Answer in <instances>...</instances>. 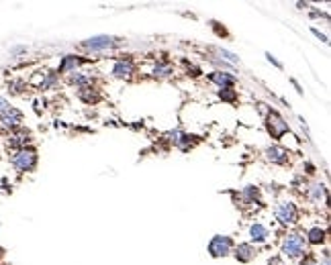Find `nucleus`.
<instances>
[{"label": "nucleus", "instance_id": "dca6fc26", "mask_svg": "<svg viewBox=\"0 0 331 265\" xmlns=\"http://www.w3.org/2000/svg\"><path fill=\"white\" fill-rule=\"evenodd\" d=\"M78 96L82 98L86 104H94V102L98 100V94L94 92V88H90V86H84V88H80L78 90Z\"/></svg>", "mask_w": 331, "mask_h": 265}, {"label": "nucleus", "instance_id": "9b49d317", "mask_svg": "<svg viewBox=\"0 0 331 265\" xmlns=\"http://www.w3.org/2000/svg\"><path fill=\"white\" fill-rule=\"evenodd\" d=\"M256 247L252 245V243H239L237 247H235V259L239 261V263H249L254 257H256Z\"/></svg>", "mask_w": 331, "mask_h": 265}, {"label": "nucleus", "instance_id": "a878e982", "mask_svg": "<svg viewBox=\"0 0 331 265\" xmlns=\"http://www.w3.org/2000/svg\"><path fill=\"white\" fill-rule=\"evenodd\" d=\"M180 135H182V131H172V133H168V139L176 145V143H178V139H180Z\"/></svg>", "mask_w": 331, "mask_h": 265}, {"label": "nucleus", "instance_id": "4be33fe9", "mask_svg": "<svg viewBox=\"0 0 331 265\" xmlns=\"http://www.w3.org/2000/svg\"><path fill=\"white\" fill-rule=\"evenodd\" d=\"M219 96L225 100V102H235L237 100V92L233 88H225V90H219Z\"/></svg>", "mask_w": 331, "mask_h": 265}, {"label": "nucleus", "instance_id": "f8f14e48", "mask_svg": "<svg viewBox=\"0 0 331 265\" xmlns=\"http://www.w3.org/2000/svg\"><path fill=\"white\" fill-rule=\"evenodd\" d=\"M209 80H211L213 84L219 86L221 90L235 86V78H233L229 72H213V74H209Z\"/></svg>", "mask_w": 331, "mask_h": 265}, {"label": "nucleus", "instance_id": "6e6552de", "mask_svg": "<svg viewBox=\"0 0 331 265\" xmlns=\"http://www.w3.org/2000/svg\"><path fill=\"white\" fill-rule=\"evenodd\" d=\"M266 159L270 161V163H274V165H287L288 159H290V153L284 147L274 145V147L266 149Z\"/></svg>", "mask_w": 331, "mask_h": 265}, {"label": "nucleus", "instance_id": "423d86ee", "mask_svg": "<svg viewBox=\"0 0 331 265\" xmlns=\"http://www.w3.org/2000/svg\"><path fill=\"white\" fill-rule=\"evenodd\" d=\"M115 45H117V39L110 37V35H96V37H90V39L82 41V47H84L86 51H92V53L112 49Z\"/></svg>", "mask_w": 331, "mask_h": 265}, {"label": "nucleus", "instance_id": "4468645a", "mask_svg": "<svg viewBox=\"0 0 331 265\" xmlns=\"http://www.w3.org/2000/svg\"><path fill=\"white\" fill-rule=\"evenodd\" d=\"M84 60H80L78 55H66V57H62V63H60V67H58V74H74L76 72V67L82 63Z\"/></svg>", "mask_w": 331, "mask_h": 265}, {"label": "nucleus", "instance_id": "f3484780", "mask_svg": "<svg viewBox=\"0 0 331 265\" xmlns=\"http://www.w3.org/2000/svg\"><path fill=\"white\" fill-rule=\"evenodd\" d=\"M170 74H172V65H170L168 61H157L155 63V67H154L155 78H168Z\"/></svg>", "mask_w": 331, "mask_h": 265}, {"label": "nucleus", "instance_id": "6ab92c4d", "mask_svg": "<svg viewBox=\"0 0 331 265\" xmlns=\"http://www.w3.org/2000/svg\"><path fill=\"white\" fill-rule=\"evenodd\" d=\"M70 84L78 86V90H80V88H84V86H88V84H90V78H88L86 74H80V72H74V74L70 76Z\"/></svg>", "mask_w": 331, "mask_h": 265}, {"label": "nucleus", "instance_id": "412c9836", "mask_svg": "<svg viewBox=\"0 0 331 265\" xmlns=\"http://www.w3.org/2000/svg\"><path fill=\"white\" fill-rule=\"evenodd\" d=\"M309 196L313 200H321V198H325V188L321 186V183H315V186L309 188Z\"/></svg>", "mask_w": 331, "mask_h": 265}, {"label": "nucleus", "instance_id": "f257e3e1", "mask_svg": "<svg viewBox=\"0 0 331 265\" xmlns=\"http://www.w3.org/2000/svg\"><path fill=\"white\" fill-rule=\"evenodd\" d=\"M10 163H13V167L17 171H33L37 167V151L35 149H31V147H25V149H19V151L13 153V157H10Z\"/></svg>", "mask_w": 331, "mask_h": 265}, {"label": "nucleus", "instance_id": "0eeeda50", "mask_svg": "<svg viewBox=\"0 0 331 265\" xmlns=\"http://www.w3.org/2000/svg\"><path fill=\"white\" fill-rule=\"evenodd\" d=\"M21 122H22V112H21L19 108H15V106H10V108L2 114V117H0V126H2V129H6V131L19 129Z\"/></svg>", "mask_w": 331, "mask_h": 265}, {"label": "nucleus", "instance_id": "f03ea898", "mask_svg": "<svg viewBox=\"0 0 331 265\" xmlns=\"http://www.w3.org/2000/svg\"><path fill=\"white\" fill-rule=\"evenodd\" d=\"M305 237H301L299 233H288L282 241V253L287 257H301L305 253Z\"/></svg>", "mask_w": 331, "mask_h": 265}, {"label": "nucleus", "instance_id": "39448f33", "mask_svg": "<svg viewBox=\"0 0 331 265\" xmlns=\"http://www.w3.org/2000/svg\"><path fill=\"white\" fill-rule=\"evenodd\" d=\"M266 126H268V133L274 137V139H280V137H284L287 133H290L288 122L284 121L276 110H270L268 119H266Z\"/></svg>", "mask_w": 331, "mask_h": 265}, {"label": "nucleus", "instance_id": "ddd939ff", "mask_svg": "<svg viewBox=\"0 0 331 265\" xmlns=\"http://www.w3.org/2000/svg\"><path fill=\"white\" fill-rule=\"evenodd\" d=\"M27 143H31V133L27 131H17L10 135V139H8V147H13V149H25Z\"/></svg>", "mask_w": 331, "mask_h": 265}, {"label": "nucleus", "instance_id": "2eb2a0df", "mask_svg": "<svg viewBox=\"0 0 331 265\" xmlns=\"http://www.w3.org/2000/svg\"><path fill=\"white\" fill-rule=\"evenodd\" d=\"M307 243H311V245H321L323 241H325V230L321 226H313L307 230Z\"/></svg>", "mask_w": 331, "mask_h": 265}, {"label": "nucleus", "instance_id": "7ed1b4c3", "mask_svg": "<svg viewBox=\"0 0 331 265\" xmlns=\"http://www.w3.org/2000/svg\"><path fill=\"white\" fill-rule=\"evenodd\" d=\"M233 239L227 237V235H215L211 241H209V253L211 257H227L229 253L233 251Z\"/></svg>", "mask_w": 331, "mask_h": 265}, {"label": "nucleus", "instance_id": "393cba45", "mask_svg": "<svg viewBox=\"0 0 331 265\" xmlns=\"http://www.w3.org/2000/svg\"><path fill=\"white\" fill-rule=\"evenodd\" d=\"M10 108V104H8V100L4 98V96H0V117H2V114L6 112Z\"/></svg>", "mask_w": 331, "mask_h": 265}, {"label": "nucleus", "instance_id": "9d476101", "mask_svg": "<svg viewBox=\"0 0 331 265\" xmlns=\"http://www.w3.org/2000/svg\"><path fill=\"white\" fill-rule=\"evenodd\" d=\"M270 237V230L266 224H262V223H254L252 226H249V239H252V243L256 245H262V243H266Z\"/></svg>", "mask_w": 331, "mask_h": 265}, {"label": "nucleus", "instance_id": "20e7f679", "mask_svg": "<svg viewBox=\"0 0 331 265\" xmlns=\"http://www.w3.org/2000/svg\"><path fill=\"white\" fill-rule=\"evenodd\" d=\"M276 221L280 224H294L296 221H299V210H296V206L290 202V200H282L276 204Z\"/></svg>", "mask_w": 331, "mask_h": 265}, {"label": "nucleus", "instance_id": "c85d7f7f", "mask_svg": "<svg viewBox=\"0 0 331 265\" xmlns=\"http://www.w3.org/2000/svg\"><path fill=\"white\" fill-rule=\"evenodd\" d=\"M313 33H315V35H317L319 39H321V41H325V43H327V37L323 35V33H321V31H317V29H313Z\"/></svg>", "mask_w": 331, "mask_h": 265}, {"label": "nucleus", "instance_id": "bb28decb", "mask_svg": "<svg viewBox=\"0 0 331 265\" xmlns=\"http://www.w3.org/2000/svg\"><path fill=\"white\" fill-rule=\"evenodd\" d=\"M266 57H268V61H270L272 65H276L278 70H282V63H280V61H278V60H276V57H274L272 53H266Z\"/></svg>", "mask_w": 331, "mask_h": 265}, {"label": "nucleus", "instance_id": "b1692460", "mask_svg": "<svg viewBox=\"0 0 331 265\" xmlns=\"http://www.w3.org/2000/svg\"><path fill=\"white\" fill-rule=\"evenodd\" d=\"M219 55L223 57V60L231 61V63H239V57L235 53H231V51H227V49H219Z\"/></svg>", "mask_w": 331, "mask_h": 265}, {"label": "nucleus", "instance_id": "aec40b11", "mask_svg": "<svg viewBox=\"0 0 331 265\" xmlns=\"http://www.w3.org/2000/svg\"><path fill=\"white\" fill-rule=\"evenodd\" d=\"M192 139H197V137H192V135H184V133H182V135H180V139H178V143H176V147H178V149H182V151H188V149H190L192 145H195V141H192Z\"/></svg>", "mask_w": 331, "mask_h": 265}, {"label": "nucleus", "instance_id": "1a4fd4ad", "mask_svg": "<svg viewBox=\"0 0 331 265\" xmlns=\"http://www.w3.org/2000/svg\"><path fill=\"white\" fill-rule=\"evenodd\" d=\"M135 74V63L131 60H119L112 65V76L121 80H129Z\"/></svg>", "mask_w": 331, "mask_h": 265}, {"label": "nucleus", "instance_id": "a211bd4d", "mask_svg": "<svg viewBox=\"0 0 331 265\" xmlns=\"http://www.w3.org/2000/svg\"><path fill=\"white\" fill-rule=\"evenodd\" d=\"M55 82H58V74L43 72V80H41V84H39V90H47V88L55 86Z\"/></svg>", "mask_w": 331, "mask_h": 265}, {"label": "nucleus", "instance_id": "5701e85b", "mask_svg": "<svg viewBox=\"0 0 331 265\" xmlns=\"http://www.w3.org/2000/svg\"><path fill=\"white\" fill-rule=\"evenodd\" d=\"M243 196H245L249 202H256V200H258V196H260V190H258L256 186H247V188L243 190Z\"/></svg>", "mask_w": 331, "mask_h": 265}, {"label": "nucleus", "instance_id": "cd10ccee", "mask_svg": "<svg viewBox=\"0 0 331 265\" xmlns=\"http://www.w3.org/2000/svg\"><path fill=\"white\" fill-rule=\"evenodd\" d=\"M301 265H319V261H317L315 257H307V259H305Z\"/></svg>", "mask_w": 331, "mask_h": 265}]
</instances>
